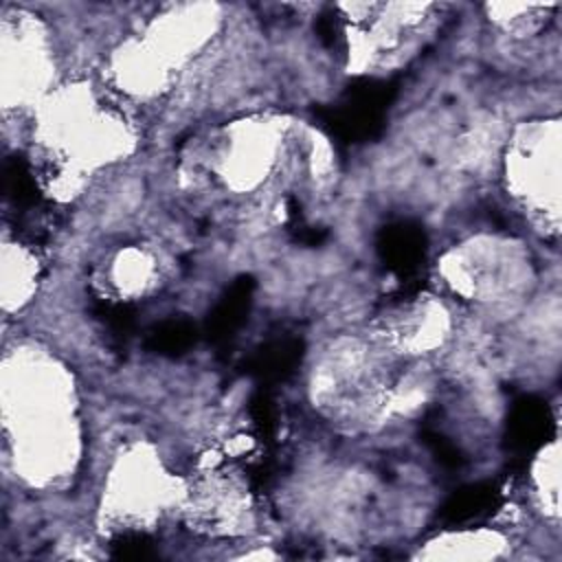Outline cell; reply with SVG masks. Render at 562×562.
<instances>
[{"mask_svg":"<svg viewBox=\"0 0 562 562\" xmlns=\"http://www.w3.org/2000/svg\"><path fill=\"white\" fill-rule=\"evenodd\" d=\"M37 257L29 246L20 241L4 239L2 244V305L4 312H18L29 301L37 288Z\"/></svg>","mask_w":562,"mask_h":562,"instance_id":"cell-9","label":"cell"},{"mask_svg":"<svg viewBox=\"0 0 562 562\" xmlns=\"http://www.w3.org/2000/svg\"><path fill=\"white\" fill-rule=\"evenodd\" d=\"M184 483L176 481L149 446L125 450L103 487L101 518L110 533H143L169 512L180 509Z\"/></svg>","mask_w":562,"mask_h":562,"instance_id":"cell-3","label":"cell"},{"mask_svg":"<svg viewBox=\"0 0 562 562\" xmlns=\"http://www.w3.org/2000/svg\"><path fill=\"white\" fill-rule=\"evenodd\" d=\"M505 180L509 195L544 233L560 226V125L529 121L507 138Z\"/></svg>","mask_w":562,"mask_h":562,"instance_id":"cell-4","label":"cell"},{"mask_svg":"<svg viewBox=\"0 0 562 562\" xmlns=\"http://www.w3.org/2000/svg\"><path fill=\"white\" fill-rule=\"evenodd\" d=\"M180 509L195 529L209 536L244 533L255 518L246 483L217 468L184 483Z\"/></svg>","mask_w":562,"mask_h":562,"instance_id":"cell-7","label":"cell"},{"mask_svg":"<svg viewBox=\"0 0 562 562\" xmlns=\"http://www.w3.org/2000/svg\"><path fill=\"white\" fill-rule=\"evenodd\" d=\"M33 149L48 191L70 198L103 165L134 149V130L94 88L72 83L48 92L35 105Z\"/></svg>","mask_w":562,"mask_h":562,"instance_id":"cell-2","label":"cell"},{"mask_svg":"<svg viewBox=\"0 0 562 562\" xmlns=\"http://www.w3.org/2000/svg\"><path fill=\"white\" fill-rule=\"evenodd\" d=\"M558 441H551L544 446L533 463V494L540 501V507L549 516H558V472H560V461H558Z\"/></svg>","mask_w":562,"mask_h":562,"instance_id":"cell-11","label":"cell"},{"mask_svg":"<svg viewBox=\"0 0 562 562\" xmlns=\"http://www.w3.org/2000/svg\"><path fill=\"white\" fill-rule=\"evenodd\" d=\"M4 454L31 487H50L79 461L77 397L68 371L46 351L20 345L4 353L2 378Z\"/></svg>","mask_w":562,"mask_h":562,"instance_id":"cell-1","label":"cell"},{"mask_svg":"<svg viewBox=\"0 0 562 562\" xmlns=\"http://www.w3.org/2000/svg\"><path fill=\"white\" fill-rule=\"evenodd\" d=\"M2 103L4 110L33 108L48 94L53 59L42 24L18 13H4L0 40Z\"/></svg>","mask_w":562,"mask_h":562,"instance_id":"cell-6","label":"cell"},{"mask_svg":"<svg viewBox=\"0 0 562 562\" xmlns=\"http://www.w3.org/2000/svg\"><path fill=\"white\" fill-rule=\"evenodd\" d=\"M505 549V538L487 529H459L435 536L419 549L424 560H485L498 558Z\"/></svg>","mask_w":562,"mask_h":562,"instance_id":"cell-8","label":"cell"},{"mask_svg":"<svg viewBox=\"0 0 562 562\" xmlns=\"http://www.w3.org/2000/svg\"><path fill=\"white\" fill-rule=\"evenodd\" d=\"M439 268L454 294L481 303L509 301L529 281L525 252L496 237H472L459 244L441 259Z\"/></svg>","mask_w":562,"mask_h":562,"instance_id":"cell-5","label":"cell"},{"mask_svg":"<svg viewBox=\"0 0 562 562\" xmlns=\"http://www.w3.org/2000/svg\"><path fill=\"white\" fill-rule=\"evenodd\" d=\"M158 263L147 250L140 248H125L112 259V268L108 270L110 285L123 296L143 294L151 288L156 266Z\"/></svg>","mask_w":562,"mask_h":562,"instance_id":"cell-10","label":"cell"}]
</instances>
